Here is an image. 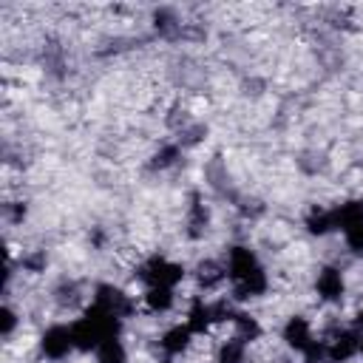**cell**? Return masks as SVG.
Segmentation results:
<instances>
[{"label":"cell","mask_w":363,"mask_h":363,"mask_svg":"<svg viewBox=\"0 0 363 363\" xmlns=\"http://www.w3.org/2000/svg\"><path fill=\"white\" fill-rule=\"evenodd\" d=\"M224 272H227V284H230V298L235 303L258 301L269 292V272L250 244H233L227 250Z\"/></svg>","instance_id":"obj_1"},{"label":"cell","mask_w":363,"mask_h":363,"mask_svg":"<svg viewBox=\"0 0 363 363\" xmlns=\"http://www.w3.org/2000/svg\"><path fill=\"white\" fill-rule=\"evenodd\" d=\"M122 326H125V320L113 318L111 312L99 309L96 303H88L82 309V315L77 320H71L77 352H96L108 337L122 335Z\"/></svg>","instance_id":"obj_2"},{"label":"cell","mask_w":363,"mask_h":363,"mask_svg":"<svg viewBox=\"0 0 363 363\" xmlns=\"http://www.w3.org/2000/svg\"><path fill=\"white\" fill-rule=\"evenodd\" d=\"M133 278L147 289V286H170L176 289L184 278H187V269L184 264L162 255V252H153L147 258H142L136 267H133Z\"/></svg>","instance_id":"obj_3"},{"label":"cell","mask_w":363,"mask_h":363,"mask_svg":"<svg viewBox=\"0 0 363 363\" xmlns=\"http://www.w3.org/2000/svg\"><path fill=\"white\" fill-rule=\"evenodd\" d=\"M37 349H40V354H43L45 360H51V363H62L68 354L77 352L71 323H48V326L40 332Z\"/></svg>","instance_id":"obj_4"},{"label":"cell","mask_w":363,"mask_h":363,"mask_svg":"<svg viewBox=\"0 0 363 363\" xmlns=\"http://www.w3.org/2000/svg\"><path fill=\"white\" fill-rule=\"evenodd\" d=\"M326 343V363H349L360 357L363 332L354 326H335L329 335H323Z\"/></svg>","instance_id":"obj_5"},{"label":"cell","mask_w":363,"mask_h":363,"mask_svg":"<svg viewBox=\"0 0 363 363\" xmlns=\"http://www.w3.org/2000/svg\"><path fill=\"white\" fill-rule=\"evenodd\" d=\"M91 303H96L99 309L111 312L119 320H128V318L136 315V301L125 289H119L116 284H96L94 295H91Z\"/></svg>","instance_id":"obj_6"},{"label":"cell","mask_w":363,"mask_h":363,"mask_svg":"<svg viewBox=\"0 0 363 363\" xmlns=\"http://www.w3.org/2000/svg\"><path fill=\"white\" fill-rule=\"evenodd\" d=\"M315 295L320 303H340L346 298V272L337 264H323L315 272Z\"/></svg>","instance_id":"obj_7"},{"label":"cell","mask_w":363,"mask_h":363,"mask_svg":"<svg viewBox=\"0 0 363 363\" xmlns=\"http://www.w3.org/2000/svg\"><path fill=\"white\" fill-rule=\"evenodd\" d=\"M193 340H196V335H193V332H190V326L182 320V323H173V326H167V329L159 335L156 346H159L162 357H167V360H176V357L187 354V352L193 349Z\"/></svg>","instance_id":"obj_8"},{"label":"cell","mask_w":363,"mask_h":363,"mask_svg":"<svg viewBox=\"0 0 363 363\" xmlns=\"http://www.w3.org/2000/svg\"><path fill=\"white\" fill-rule=\"evenodd\" d=\"M184 323L196 337L210 335L216 329V315H213V301H204V295H193L184 312Z\"/></svg>","instance_id":"obj_9"},{"label":"cell","mask_w":363,"mask_h":363,"mask_svg":"<svg viewBox=\"0 0 363 363\" xmlns=\"http://www.w3.org/2000/svg\"><path fill=\"white\" fill-rule=\"evenodd\" d=\"M184 227H187V235L190 238H201L207 233V227H210V207L201 199V193H193L190 196L187 213H184Z\"/></svg>","instance_id":"obj_10"},{"label":"cell","mask_w":363,"mask_h":363,"mask_svg":"<svg viewBox=\"0 0 363 363\" xmlns=\"http://www.w3.org/2000/svg\"><path fill=\"white\" fill-rule=\"evenodd\" d=\"M230 329H233V335H235L238 340H244L247 346L258 343V340H261V335H264L261 320H258V318H255L250 309H241V306H238V312H235V318H233Z\"/></svg>","instance_id":"obj_11"},{"label":"cell","mask_w":363,"mask_h":363,"mask_svg":"<svg viewBox=\"0 0 363 363\" xmlns=\"http://www.w3.org/2000/svg\"><path fill=\"white\" fill-rule=\"evenodd\" d=\"M303 230L315 238H323L329 233H335V213L332 207H323V204H312L309 213L303 216Z\"/></svg>","instance_id":"obj_12"},{"label":"cell","mask_w":363,"mask_h":363,"mask_svg":"<svg viewBox=\"0 0 363 363\" xmlns=\"http://www.w3.org/2000/svg\"><path fill=\"white\" fill-rule=\"evenodd\" d=\"M176 306V289L170 286H147L142 292V309L147 315H164Z\"/></svg>","instance_id":"obj_13"},{"label":"cell","mask_w":363,"mask_h":363,"mask_svg":"<svg viewBox=\"0 0 363 363\" xmlns=\"http://www.w3.org/2000/svg\"><path fill=\"white\" fill-rule=\"evenodd\" d=\"M96 363H130V354H128V346L122 340V335L116 337H108L96 352H94Z\"/></svg>","instance_id":"obj_14"},{"label":"cell","mask_w":363,"mask_h":363,"mask_svg":"<svg viewBox=\"0 0 363 363\" xmlns=\"http://www.w3.org/2000/svg\"><path fill=\"white\" fill-rule=\"evenodd\" d=\"M179 159H182V145H179V142H164V145L153 153L150 167H153V170H167V167H173Z\"/></svg>","instance_id":"obj_15"},{"label":"cell","mask_w":363,"mask_h":363,"mask_svg":"<svg viewBox=\"0 0 363 363\" xmlns=\"http://www.w3.org/2000/svg\"><path fill=\"white\" fill-rule=\"evenodd\" d=\"M45 264H48V255H45V250H31V252H26L23 258H20V269H26V272H45Z\"/></svg>","instance_id":"obj_16"},{"label":"cell","mask_w":363,"mask_h":363,"mask_svg":"<svg viewBox=\"0 0 363 363\" xmlns=\"http://www.w3.org/2000/svg\"><path fill=\"white\" fill-rule=\"evenodd\" d=\"M17 323H20V315H17V309H14L11 303H6V306H3V337H6V340L14 335Z\"/></svg>","instance_id":"obj_17"},{"label":"cell","mask_w":363,"mask_h":363,"mask_svg":"<svg viewBox=\"0 0 363 363\" xmlns=\"http://www.w3.org/2000/svg\"><path fill=\"white\" fill-rule=\"evenodd\" d=\"M352 326L363 332V306H357V309H354V318H352Z\"/></svg>","instance_id":"obj_18"},{"label":"cell","mask_w":363,"mask_h":363,"mask_svg":"<svg viewBox=\"0 0 363 363\" xmlns=\"http://www.w3.org/2000/svg\"><path fill=\"white\" fill-rule=\"evenodd\" d=\"M360 357H363V343H360Z\"/></svg>","instance_id":"obj_19"}]
</instances>
